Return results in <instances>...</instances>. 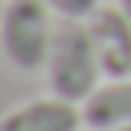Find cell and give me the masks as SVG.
<instances>
[{"instance_id":"obj_1","label":"cell","mask_w":131,"mask_h":131,"mask_svg":"<svg viewBox=\"0 0 131 131\" xmlns=\"http://www.w3.org/2000/svg\"><path fill=\"white\" fill-rule=\"evenodd\" d=\"M48 88L52 95L60 99H72V103H83L91 91L99 88V56H95V44H91L88 32V20H60L56 36H52V52H48Z\"/></svg>"},{"instance_id":"obj_2","label":"cell","mask_w":131,"mask_h":131,"mask_svg":"<svg viewBox=\"0 0 131 131\" xmlns=\"http://www.w3.org/2000/svg\"><path fill=\"white\" fill-rule=\"evenodd\" d=\"M52 8L44 0H8L0 12V52L20 72H40L52 52Z\"/></svg>"},{"instance_id":"obj_3","label":"cell","mask_w":131,"mask_h":131,"mask_svg":"<svg viewBox=\"0 0 131 131\" xmlns=\"http://www.w3.org/2000/svg\"><path fill=\"white\" fill-rule=\"evenodd\" d=\"M91 44H95L99 68L107 80H127L131 75V20L123 16V8H103L99 4L95 16L88 20Z\"/></svg>"},{"instance_id":"obj_4","label":"cell","mask_w":131,"mask_h":131,"mask_svg":"<svg viewBox=\"0 0 131 131\" xmlns=\"http://www.w3.org/2000/svg\"><path fill=\"white\" fill-rule=\"evenodd\" d=\"M83 127V107L72 99H28L0 115V131H80Z\"/></svg>"},{"instance_id":"obj_5","label":"cell","mask_w":131,"mask_h":131,"mask_svg":"<svg viewBox=\"0 0 131 131\" xmlns=\"http://www.w3.org/2000/svg\"><path fill=\"white\" fill-rule=\"evenodd\" d=\"M80 107H83V127H91V131L127 127L131 123V75L99 83Z\"/></svg>"},{"instance_id":"obj_6","label":"cell","mask_w":131,"mask_h":131,"mask_svg":"<svg viewBox=\"0 0 131 131\" xmlns=\"http://www.w3.org/2000/svg\"><path fill=\"white\" fill-rule=\"evenodd\" d=\"M52 8V16L56 20H91L99 8V0H44Z\"/></svg>"},{"instance_id":"obj_7","label":"cell","mask_w":131,"mask_h":131,"mask_svg":"<svg viewBox=\"0 0 131 131\" xmlns=\"http://www.w3.org/2000/svg\"><path fill=\"white\" fill-rule=\"evenodd\" d=\"M119 8H123V16L131 20V0H119Z\"/></svg>"},{"instance_id":"obj_8","label":"cell","mask_w":131,"mask_h":131,"mask_svg":"<svg viewBox=\"0 0 131 131\" xmlns=\"http://www.w3.org/2000/svg\"><path fill=\"white\" fill-rule=\"evenodd\" d=\"M111 131H131V123H127V127H111Z\"/></svg>"}]
</instances>
